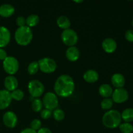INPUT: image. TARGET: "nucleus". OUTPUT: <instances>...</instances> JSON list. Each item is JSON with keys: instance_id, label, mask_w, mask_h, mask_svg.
Returning <instances> with one entry per match:
<instances>
[{"instance_id": "obj_32", "label": "nucleus", "mask_w": 133, "mask_h": 133, "mask_svg": "<svg viewBox=\"0 0 133 133\" xmlns=\"http://www.w3.org/2000/svg\"><path fill=\"white\" fill-rule=\"evenodd\" d=\"M125 39L129 42H133V30L129 29L125 34Z\"/></svg>"}, {"instance_id": "obj_10", "label": "nucleus", "mask_w": 133, "mask_h": 133, "mask_svg": "<svg viewBox=\"0 0 133 133\" xmlns=\"http://www.w3.org/2000/svg\"><path fill=\"white\" fill-rule=\"evenodd\" d=\"M3 122L6 127L13 129L17 125L18 117L12 111H7L3 116Z\"/></svg>"}, {"instance_id": "obj_35", "label": "nucleus", "mask_w": 133, "mask_h": 133, "mask_svg": "<svg viewBox=\"0 0 133 133\" xmlns=\"http://www.w3.org/2000/svg\"><path fill=\"white\" fill-rule=\"evenodd\" d=\"M20 133H37V131L32 129L29 127V128H25L23 129L21 131Z\"/></svg>"}, {"instance_id": "obj_33", "label": "nucleus", "mask_w": 133, "mask_h": 133, "mask_svg": "<svg viewBox=\"0 0 133 133\" xmlns=\"http://www.w3.org/2000/svg\"><path fill=\"white\" fill-rule=\"evenodd\" d=\"M8 57L6 51L3 48H0V61H3Z\"/></svg>"}, {"instance_id": "obj_12", "label": "nucleus", "mask_w": 133, "mask_h": 133, "mask_svg": "<svg viewBox=\"0 0 133 133\" xmlns=\"http://www.w3.org/2000/svg\"><path fill=\"white\" fill-rule=\"evenodd\" d=\"M11 39V34L9 29L5 26H0V48L8 45Z\"/></svg>"}, {"instance_id": "obj_2", "label": "nucleus", "mask_w": 133, "mask_h": 133, "mask_svg": "<svg viewBox=\"0 0 133 133\" xmlns=\"http://www.w3.org/2000/svg\"><path fill=\"white\" fill-rule=\"evenodd\" d=\"M122 120L119 112L113 109L107 111L102 117L103 124L108 129H115L119 127Z\"/></svg>"}, {"instance_id": "obj_15", "label": "nucleus", "mask_w": 133, "mask_h": 133, "mask_svg": "<svg viewBox=\"0 0 133 133\" xmlns=\"http://www.w3.org/2000/svg\"><path fill=\"white\" fill-rule=\"evenodd\" d=\"M66 57L70 62H75L80 57V51L77 47H68L66 51Z\"/></svg>"}, {"instance_id": "obj_26", "label": "nucleus", "mask_w": 133, "mask_h": 133, "mask_svg": "<svg viewBox=\"0 0 133 133\" xmlns=\"http://www.w3.org/2000/svg\"><path fill=\"white\" fill-rule=\"evenodd\" d=\"M11 93V97L12 99L15 101H22L23 98H24V92L20 89H18L17 88L16 90H15L12 91Z\"/></svg>"}, {"instance_id": "obj_4", "label": "nucleus", "mask_w": 133, "mask_h": 133, "mask_svg": "<svg viewBox=\"0 0 133 133\" xmlns=\"http://www.w3.org/2000/svg\"><path fill=\"white\" fill-rule=\"evenodd\" d=\"M3 68L5 72L9 74V75H14L19 70V62L14 57L8 56L3 61Z\"/></svg>"}, {"instance_id": "obj_30", "label": "nucleus", "mask_w": 133, "mask_h": 133, "mask_svg": "<svg viewBox=\"0 0 133 133\" xmlns=\"http://www.w3.org/2000/svg\"><path fill=\"white\" fill-rule=\"evenodd\" d=\"M52 115V112L51 110H48V109H42L40 112V116L42 119H48L51 118Z\"/></svg>"}, {"instance_id": "obj_29", "label": "nucleus", "mask_w": 133, "mask_h": 133, "mask_svg": "<svg viewBox=\"0 0 133 133\" xmlns=\"http://www.w3.org/2000/svg\"><path fill=\"white\" fill-rule=\"evenodd\" d=\"M42 127V122L39 119H34L31 122V127L32 129L35 130V131H38Z\"/></svg>"}, {"instance_id": "obj_9", "label": "nucleus", "mask_w": 133, "mask_h": 133, "mask_svg": "<svg viewBox=\"0 0 133 133\" xmlns=\"http://www.w3.org/2000/svg\"><path fill=\"white\" fill-rule=\"evenodd\" d=\"M129 99V92L125 88H116L112 94V99L116 103L121 104Z\"/></svg>"}, {"instance_id": "obj_20", "label": "nucleus", "mask_w": 133, "mask_h": 133, "mask_svg": "<svg viewBox=\"0 0 133 133\" xmlns=\"http://www.w3.org/2000/svg\"><path fill=\"white\" fill-rule=\"evenodd\" d=\"M57 25L59 28L66 30L70 29L71 26V22L70 19L66 16H61L57 19Z\"/></svg>"}, {"instance_id": "obj_36", "label": "nucleus", "mask_w": 133, "mask_h": 133, "mask_svg": "<svg viewBox=\"0 0 133 133\" xmlns=\"http://www.w3.org/2000/svg\"><path fill=\"white\" fill-rule=\"evenodd\" d=\"M34 99H35V98H34L33 97H32V96H31V97H29V100L30 101H33L34 100Z\"/></svg>"}, {"instance_id": "obj_14", "label": "nucleus", "mask_w": 133, "mask_h": 133, "mask_svg": "<svg viewBox=\"0 0 133 133\" xmlns=\"http://www.w3.org/2000/svg\"><path fill=\"white\" fill-rule=\"evenodd\" d=\"M101 46L105 53H112L117 49V43L116 40L113 38H107L102 42Z\"/></svg>"}, {"instance_id": "obj_37", "label": "nucleus", "mask_w": 133, "mask_h": 133, "mask_svg": "<svg viewBox=\"0 0 133 133\" xmlns=\"http://www.w3.org/2000/svg\"><path fill=\"white\" fill-rule=\"evenodd\" d=\"M74 2L76 3H83V1H75Z\"/></svg>"}, {"instance_id": "obj_24", "label": "nucleus", "mask_w": 133, "mask_h": 133, "mask_svg": "<svg viewBox=\"0 0 133 133\" xmlns=\"http://www.w3.org/2000/svg\"><path fill=\"white\" fill-rule=\"evenodd\" d=\"M113 105H114V102H113L112 98L109 97V98H104L101 101L100 106H101V109L108 111L109 110H111V109L113 107Z\"/></svg>"}, {"instance_id": "obj_17", "label": "nucleus", "mask_w": 133, "mask_h": 133, "mask_svg": "<svg viewBox=\"0 0 133 133\" xmlns=\"http://www.w3.org/2000/svg\"><path fill=\"white\" fill-rule=\"evenodd\" d=\"M111 83L116 88H122L125 84V79L121 74H114L111 77Z\"/></svg>"}, {"instance_id": "obj_19", "label": "nucleus", "mask_w": 133, "mask_h": 133, "mask_svg": "<svg viewBox=\"0 0 133 133\" xmlns=\"http://www.w3.org/2000/svg\"><path fill=\"white\" fill-rule=\"evenodd\" d=\"M113 89L109 84H103L99 88V94L104 98H109L113 93Z\"/></svg>"}, {"instance_id": "obj_25", "label": "nucleus", "mask_w": 133, "mask_h": 133, "mask_svg": "<svg viewBox=\"0 0 133 133\" xmlns=\"http://www.w3.org/2000/svg\"><path fill=\"white\" fill-rule=\"evenodd\" d=\"M39 71V65L37 61H32L27 66V71L29 75H35Z\"/></svg>"}, {"instance_id": "obj_16", "label": "nucleus", "mask_w": 133, "mask_h": 133, "mask_svg": "<svg viewBox=\"0 0 133 133\" xmlns=\"http://www.w3.org/2000/svg\"><path fill=\"white\" fill-rule=\"evenodd\" d=\"M15 12V8L11 4L5 3L0 6V16L9 18Z\"/></svg>"}, {"instance_id": "obj_6", "label": "nucleus", "mask_w": 133, "mask_h": 133, "mask_svg": "<svg viewBox=\"0 0 133 133\" xmlns=\"http://www.w3.org/2000/svg\"><path fill=\"white\" fill-rule=\"evenodd\" d=\"M39 70L44 74H49L55 72L57 70V64L55 61L49 57H44L38 61Z\"/></svg>"}, {"instance_id": "obj_8", "label": "nucleus", "mask_w": 133, "mask_h": 133, "mask_svg": "<svg viewBox=\"0 0 133 133\" xmlns=\"http://www.w3.org/2000/svg\"><path fill=\"white\" fill-rule=\"evenodd\" d=\"M43 106L45 109L49 110H54L58 106V99L57 96L55 93L48 92L45 94L42 99Z\"/></svg>"}, {"instance_id": "obj_31", "label": "nucleus", "mask_w": 133, "mask_h": 133, "mask_svg": "<svg viewBox=\"0 0 133 133\" xmlns=\"http://www.w3.org/2000/svg\"><path fill=\"white\" fill-rule=\"evenodd\" d=\"M16 23L18 27H22L26 26V18L22 16H18L16 19Z\"/></svg>"}, {"instance_id": "obj_28", "label": "nucleus", "mask_w": 133, "mask_h": 133, "mask_svg": "<svg viewBox=\"0 0 133 133\" xmlns=\"http://www.w3.org/2000/svg\"><path fill=\"white\" fill-rule=\"evenodd\" d=\"M119 129L122 133H132L133 132V126L130 123H121Z\"/></svg>"}, {"instance_id": "obj_27", "label": "nucleus", "mask_w": 133, "mask_h": 133, "mask_svg": "<svg viewBox=\"0 0 133 133\" xmlns=\"http://www.w3.org/2000/svg\"><path fill=\"white\" fill-rule=\"evenodd\" d=\"M53 116L55 120L57 121V122H61V121H62L64 119L65 113L62 109L57 108V109H55L53 110Z\"/></svg>"}, {"instance_id": "obj_11", "label": "nucleus", "mask_w": 133, "mask_h": 133, "mask_svg": "<svg viewBox=\"0 0 133 133\" xmlns=\"http://www.w3.org/2000/svg\"><path fill=\"white\" fill-rule=\"evenodd\" d=\"M11 93L6 90H0V110H4L10 106L12 102Z\"/></svg>"}, {"instance_id": "obj_13", "label": "nucleus", "mask_w": 133, "mask_h": 133, "mask_svg": "<svg viewBox=\"0 0 133 133\" xmlns=\"http://www.w3.org/2000/svg\"><path fill=\"white\" fill-rule=\"evenodd\" d=\"M3 84L5 90L12 92L18 88L19 83L18 79L14 75H8L5 77Z\"/></svg>"}, {"instance_id": "obj_1", "label": "nucleus", "mask_w": 133, "mask_h": 133, "mask_svg": "<svg viewBox=\"0 0 133 133\" xmlns=\"http://www.w3.org/2000/svg\"><path fill=\"white\" fill-rule=\"evenodd\" d=\"M75 84L71 76L63 74L58 77L54 84L55 94L61 97H68L73 94Z\"/></svg>"}, {"instance_id": "obj_7", "label": "nucleus", "mask_w": 133, "mask_h": 133, "mask_svg": "<svg viewBox=\"0 0 133 133\" xmlns=\"http://www.w3.org/2000/svg\"><path fill=\"white\" fill-rule=\"evenodd\" d=\"M28 91L31 96L34 98H39L44 93L45 87L41 81L34 79L29 82Z\"/></svg>"}, {"instance_id": "obj_23", "label": "nucleus", "mask_w": 133, "mask_h": 133, "mask_svg": "<svg viewBox=\"0 0 133 133\" xmlns=\"http://www.w3.org/2000/svg\"><path fill=\"white\" fill-rule=\"evenodd\" d=\"M43 103L42 101L39 98H35L34 99L33 101H32V104H31V108H32V110L35 112H41L43 108Z\"/></svg>"}, {"instance_id": "obj_22", "label": "nucleus", "mask_w": 133, "mask_h": 133, "mask_svg": "<svg viewBox=\"0 0 133 133\" xmlns=\"http://www.w3.org/2000/svg\"><path fill=\"white\" fill-rule=\"evenodd\" d=\"M122 119H123L126 123H130L133 122V109L128 108L122 112L121 114Z\"/></svg>"}, {"instance_id": "obj_38", "label": "nucleus", "mask_w": 133, "mask_h": 133, "mask_svg": "<svg viewBox=\"0 0 133 133\" xmlns=\"http://www.w3.org/2000/svg\"><path fill=\"white\" fill-rule=\"evenodd\" d=\"M132 27H133V19H132Z\"/></svg>"}, {"instance_id": "obj_21", "label": "nucleus", "mask_w": 133, "mask_h": 133, "mask_svg": "<svg viewBox=\"0 0 133 133\" xmlns=\"http://www.w3.org/2000/svg\"><path fill=\"white\" fill-rule=\"evenodd\" d=\"M39 22H40V18L37 14H30L26 18V26L31 29L32 27L37 25Z\"/></svg>"}, {"instance_id": "obj_34", "label": "nucleus", "mask_w": 133, "mask_h": 133, "mask_svg": "<svg viewBox=\"0 0 133 133\" xmlns=\"http://www.w3.org/2000/svg\"><path fill=\"white\" fill-rule=\"evenodd\" d=\"M37 133H52V132L49 128H47V127H41L37 131Z\"/></svg>"}, {"instance_id": "obj_5", "label": "nucleus", "mask_w": 133, "mask_h": 133, "mask_svg": "<svg viewBox=\"0 0 133 133\" xmlns=\"http://www.w3.org/2000/svg\"><path fill=\"white\" fill-rule=\"evenodd\" d=\"M61 38L62 43L68 47L75 46L79 40L77 33L74 29L70 28L62 31Z\"/></svg>"}, {"instance_id": "obj_3", "label": "nucleus", "mask_w": 133, "mask_h": 133, "mask_svg": "<svg viewBox=\"0 0 133 133\" xmlns=\"http://www.w3.org/2000/svg\"><path fill=\"white\" fill-rule=\"evenodd\" d=\"M33 38L32 29L27 26L18 27L14 33V39L18 45L21 46L28 45Z\"/></svg>"}, {"instance_id": "obj_18", "label": "nucleus", "mask_w": 133, "mask_h": 133, "mask_svg": "<svg viewBox=\"0 0 133 133\" xmlns=\"http://www.w3.org/2000/svg\"><path fill=\"white\" fill-rule=\"evenodd\" d=\"M83 79L88 83H94L99 79V74L94 70H88L83 74Z\"/></svg>"}]
</instances>
